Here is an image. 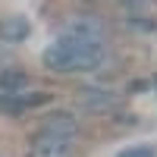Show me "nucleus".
<instances>
[{"mask_svg":"<svg viewBox=\"0 0 157 157\" xmlns=\"http://www.w3.org/2000/svg\"><path fill=\"white\" fill-rule=\"evenodd\" d=\"M50 98L47 94H32V91H22V94H3L0 98V110L6 113H22V110H32V107H41Z\"/></svg>","mask_w":157,"mask_h":157,"instance_id":"nucleus-4","label":"nucleus"},{"mask_svg":"<svg viewBox=\"0 0 157 157\" xmlns=\"http://www.w3.org/2000/svg\"><path fill=\"white\" fill-rule=\"evenodd\" d=\"M29 32H32V22L25 19V16H16V13H13V16H3V19H0V38L10 41V44L25 41Z\"/></svg>","mask_w":157,"mask_h":157,"instance_id":"nucleus-5","label":"nucleus"},{"mask_svg":"<svg viewBox=\"0 0 157 157\" xmlns=\"http://www.w3.org/2000/svg\"><path fill=\"white\" fill-rule=\"evenodd\" d=\"M0 88H3V94H22V91H29V75L25 72H3L0 75Z\"/></svg>","mask_w":157,"mask_h":157,"instance_id":"nucleus-7","label":"nucleus"},{"mask_svg":"<svg viewBox=\"0 0 157 157\" xmlns=\"http://www.w3.org/2000/svg\"><path fill=\"white\" fill-rule=\"evenodd\" d=\"M72 148H75V135L72 132L38 129L32 145H29V157H72Z\"/></svg>","mask_w":157,"mask_h":157,"instance_id":"nucleus-2","label":"nucleus"},{"mask_svg":"<svg viewBox=\"0 0 157 157\" xmlns=\"http://www.w3.org/2000/svg\"><path fill=\"white\" fill-rule=\"evenodd\" d=\"M116 157H154V148H148V145H135V148L120 151Z\"/></svg>","mask_w":157,"mask_h":157,"instance_id":"nucleus-8","label":"nucleus"},{"mask_svg":"<svg viewBox=\"0 0 157 157\" xmlns=\"http://www.w3.org/2000/svg\"><path fill=\"white\" fill-rule=\"evenodd\" d=\"M60 35H69V38H82L88 44H101L104 47V38H107V29L101 25V19H91V16H75L63 25Z\"/></svg>","mask_w":157,"mask_h":157,"instance_id":"nucleus-3","label":"nucleus"},{"mask_svg":"<svg viewBox=\"0 0 157 157\" xmlns=\"http://www.w3.org/2000/svg\"><path fill=\"white\" fill-rule=\"evenodd\" d=\"M82 107H88L91 113H107V110H116V107H120V98L110 94V91H101V88H85Z\"/></svg>","mask_w":157,"mask_h":157,"instance_id":"nucleus-6","label":"nucleus"},{"mask_svg":"<svg viewBox=\"0 0 157 157\" xmlns=\"http://www.w3.org/2000/svg\"><path fill=\"white\" fill-rule=\"evenodd\" d=\"M101 63H104L101 44H88L82 38H69V35H60L44 50V66L54 72H91Z\"/></svg>","mask_w":157,"mask_h":157,"instance_id":"nucleus-1","label":"nucleus"}]
</instances>
